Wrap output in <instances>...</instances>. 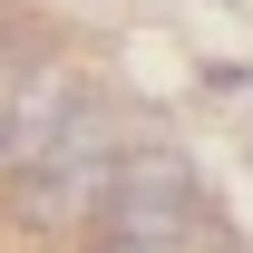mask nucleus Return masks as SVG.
<instances>
[{
  "instance_id": "nucleus-1",
  "label": "nucleus",
  "mask_w": 253,
  "mask_h": 253,
  "mask_svg": "<svg viewBox=\"0 0 253 253\" xmlns=\"http://www.w3.org/2000/svg\"><path fill=\"white\" fill-rule=\"evenodd\" d=\"M97 234H126V244H195L205 234V175H195L185 146H126L117 185L97 205Z\"/></svg>"
},
{
  "instance_id": "nucleus-2",
  "label": "nucleus",
  "mask_w": 253,
  "mask_h": 253,
  "mask_svg": "<svg viewBox=\"0 0 253 253\" xmlns=\"http://www.w3.org/2000/svg\"><path fill=\"white\" fill-rule=\"evenodd\" d=\"M78 107H88V88H78L68 68H30V78H20V107H10V136L49 146V136H59V126L78 117Z\"/></svg>"
},
{
  "instance_id": "nucleus-3",
  "label": "nucleus",
  "mask_w": 253,
  "mask_h": 253,
  "mask_svg": "<svg viewBox=\"0 0 253 253\" xmlns=\"http://www.w3.org/2000/svg\"><path fill=\"white\" fill-rule=\"evenodd\" d=\"M97 253H195V244H126V234H97Z\"/></svg>"
}]
</instances>
